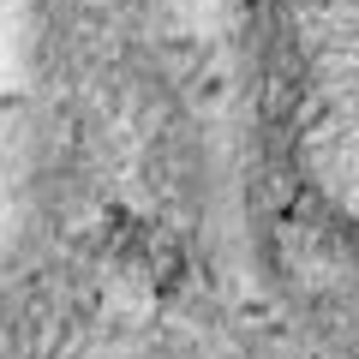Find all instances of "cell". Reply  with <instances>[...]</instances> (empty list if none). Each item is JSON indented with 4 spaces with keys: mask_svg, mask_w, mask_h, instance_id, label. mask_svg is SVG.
I'll list each match as a JSON object with an SVG mask.
<instances>
[{
    "mask_svg": "<svg viewBox=\"0 0 359 359\" xmlns=\"http://www.w3.org/2000/svg\"><path fill=\"white\" fill-rule=\"evenodd\" d=\"M318 126L335 138V174L359 210V0H330V18L318 25Z\"/></svg>",
    "mask_w": 359,
    "mask_h": 359,
    "instance_id": "cell-1",
    "label": "cell"
}]
</instances>
